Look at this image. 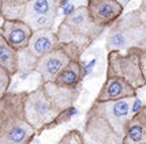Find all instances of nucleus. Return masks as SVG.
<instances>
[{"label": "nucleus", "mask_w": 146, "mask_h": 144, "mask_svg": "<svg viewBox=\"0 0 146 144\" xmlns=\"http://www.w3.org/2000/svg\"><path fill=\"white\" fill-rule=\"evenodd\" d=\"M85 78V69L81 60H71L56 76L55 84L60 88L75 90L82 87V79Z\"/></svg>", "instance_id": "obj_11"}, {"label": "nucleus", "mask_w": 146, "mask_h": 144, "mask_svg": "<svg viewBox=\"0 0 146 144\" xmlns=\"http://www.w3.org/2000/svg\"><path fill=\"white\" fill-rule=\"evenodd\" d=\"M30 1L32 0H3V8L0 15L3 16V19L21 20L23 8Z\"/></svg>", "instance_id": "obj_16"}, {"label": "nucleus", "mask_w": 146, "mask_h": 144, "mask_svg": "<svg viewBox=\"0 0 146 144\" xmlns=\"http://www.w3.org/2000/svg\"><path fill=\"white\" fill-rule=\"evenodd\" d=\"M130 97H137V90L127 80L117 78V76H107L94 101L109 102V101H119L130 98Z\"/></svg>", "instance_id": "obj_10"}, {"label": "nucleus", "mask_w": 146, "mask_h": 144, "mask_svg": "<svg viewBox=\"0 0 146 144\" xmlns=\"http://www.w3.org/2000/svg\"><path fill=\"white\" fill-rule=\"evenodd\" d=\"M1 8H3V0H0V12H1Z\"/></svg>", "instance_id": "obj_25"}, {"label": "nucleus", "mask_w": 146, "mask_h": 144, "mask_svg": "<svg viewBox=\"0 0 146 144\" xmlns=\"http://www.w3.org/2000/svg\"><path fill=\"white\" fill-rule=\"evenodd\" d=\"M117 1H119V4H120V6L124 8V7L127 6V4L130 3V1H131V0H117Z\"/></svg>", "instance_id": "obj_24"}, {"label": "nucleus", "mask_w": 146, "mask_h": 144, "mask_svg": "<svg viewBox=\"0 0 146 144\" xmlns=\"http://www.w3.org/2000/svg\"><path fill=\"white\" fill-rule=\"evenodd\" d=\"M107 52L146 49V19L139 10L121 15L108 29L105 38Z\"/></svg>", "instance_id": "obj_3"}, {"label": "nucleus", "mask_w": 146, "mask_h": 144, "mask_svg": "<svg viewBox=\"0 0 146 144\" xmlns=\"http://www.w3.org/2000/svg\"><path fill=\"white\" fill-rule=\"evenodd\" d=\"M57 144H86V140L81 131L71 129L66 135H63V137L57 141Z\"/></svg>", "instance_id": "obj_19"}, {"label": "nucleus", "mask_w": 146, "mask_h": 144, "mask_svg": "<svg viewBox=\"0 0 146 144\" xmlns=\"http://www.w3.org/2000/svg\"><path fill=\"white\" fill-rule=\"evenodd\" d=\"M143 112H145V114H146V106H143Z\"/></svg>", "instance_id": "obj_26"}, {"label": "nucleus", "mask_w": 146, "mask_h": 144, "mask_svg": "<svg viewBox=\"0 0 146 144\" xmlns=\"http://www.w3.org/2000/svg\"><path fill=\"white\" fill-rule=\"evenodd\" d=\"M143 109V103L141 102V99L138 98V95L134 98L133 101V107H131V113H133V116L134 114H137V113H139L141 110Z\"/></svg>", "instance_id": "obj_22"}, {"label": "nucleus", "mask_w": 146, "mask_h": 144, "mask_svg": "<svg viewBox=\"0 0 146 144\" xmlns=\"http://www.w3.org/2000/svg\"><path fill=\"white\" fill-rule=\"evenodd\" d=\"M86 8L92 20L104 29L113 25L124 10L117 0H88Z\"/></svg>", "instance_id": "obj_8"}, {"label": "nucleus", "mask_w": 146, "mask_h": 144, "mask_svg": "<svg viewBox=\"0 0 146 144\" xmlns=\"http://www.w3.org/2000/svg\"><path fill=\"white\" fill-rule=\"evenodd\" d=\"M135 97L124 98L119 101H109V102H97L92 103L90 109L94 110L104 121L108 124L112 131L119 135L120 137L124 136V128L127 125L128 120L133 117L131 107Z\"/></svg>", "instance_id": "obj_7"}, {"label": "nucleus", "mask_w": 146, "mask_h": 144, "mask_svg": "<svg viewBox=\"0 0 146 144\" xmlns=\"http://www.w3.org/2000/svg\"><path fill=\"white\" fill-rule=\"evenodd\" d=\"M57 16L55 15H42V16H32L25 18L23 22L32 29V32L37 30H52L55 26V20Z\"/></svg>", "instance_id": "obj_17"}, {"label": "nucleus", "mask_w": 146, "mask_h": 144, "mask_svg": "<svg viewBox=\"0 0 146 144\" xmlns=\"http://www.w3.org/2000/svg\"><path fill=\"white\" fill-rule=\"evenodd\" d=\"M59 46V41H57L56 33L52 30H37L33 32L27 49L32 52V55L34 57H40L48 55L49 52L53 49H56Z\"/></svg>", "instance_id": "obj_12"}, {"label": "nucleus", "mask_w": 146, "mask_h": 144, "mask_svg": "<svg viewBox=\"0 0 146 144\" xmlns=\"http://www.w3.org/2000/svg\"><path fill=\"white\" fill-rule=\"evenodd\" d=\"M0 67L10 72V75L18 74V50L10 46L0 34Z\"/></svg>", "instance_id": "obj_15"}, {"label": "nucleus", "mask_w": 146, "mask_h": 144, "mask_svg": "<svg viewBox=\"0 0 146 144\" xmlns=\"http://www.w3.org/2000/svg\"><path fill=\"white\" fill-rule=\"evenodd\" d=\"M139 67L142 76L146 82V49H139Z\"/></svg>", "instance_id": "obj_21"}, {"label": "nucleus", "mask_w": 146, "mask_h": 144, "mask_svg": "<svg viewBox=\"0 0 146 144\" xmlns=\"http://www.w3.org/2000/svg\"><path fill=\"white\" fill-rule=\"evenodd\" d=\"M104 27L97 26L92 20L86 6H82L75 8L63 19V22L57 27L56 37L59 44L72 45L83 53L94 42L96 38L104 33Z\"/></svg>", "instance_id": "obj_4"}, {"label": "nucleus", "mask_w": 146, "mask_h": 144, "mask_svg": "<svg viewBox=\"0 0 146 144\" xmlns=\"http://www.w3.org/2000/svg\"><path fill=\"white\" fill-rule=\"evenodd\" d=\"M82 87L66 90L55 83H40L36 90L27 91L25 98V116L37 135L68 122L76 114L74 103Z\"/></svg>", "instance_id": "obj_1"}, {"label": "nucleus", "mask_w": 146, "mask_h": 144, "mask_svg": "<svg viewBox=\"0 0 146 144\" xmlns=\"http://www.w3.org/2000/svg\"><path fill=\"white\" fill-rule=\"evenodd\" d=\"M11 79H13V75H10V72L7 69L0 67V99L8 93Z\"/></svg>", "instance_id": "obj_20"}, {"label": "nucleus", "mask_w": 146, "mask_h": 144, "mask_svg": "<svg viewBox=\"0 0 146 144\" xmlns=\"http://www.w3.org/2000/svg\"><path fill=\"white\" fill-rule=\"evenodd\" d=\"M0 34L10 46H13L15 50H22L27 48L33 32L23 20L3 19V23L0 26Z\"/></svg>", "instance_id": "obj_9"}, {"label": "nucleus", "mask_w": 146, "mask_h": 144, "mask_svg": "<svg viewBox=\"0 0 146 144\" xmlns=\"http://www.w3.org/2000/svg\"><path fill=\"white\" fill-rule=\"evenodd\" d=\"M107 76L127 80L137 91L145 87L146 82L139 67V49H130L124 55L121 52H109L107 55Z\"/></svg>", "instance_id": "obj_5"}, {"label": "nucleus", "mask_w": 146, "mask_h": 144, "mask_svg": "<svg viewBox=\"0 0 146 144\" xmlns=\"http://www.w3.org/2000/svg\"><path fill=\"white\" fill-rule=\"evenodd\" d=\"M139 12L142 14V16L146 19V0H141V4H139Z\"/></svg>", "instance_id": "obj_23"}, {"label": "nucleus", "mask_w": 146, "mask_h": 144, "mask_svg": "<svg viewBox=\"0 0 146 144\" xmlns=\"http://www.w3.org/2000/svg\"><path fill=\"white\" fill-rule=\"evenodd\" d=\"M59 14V0H32L27 3L22 11V19L42 15H55Z\"/></svg>", "instance_id": "obj_14"}, {"label": "nucleus", "mask_w": 146, "mask_h": 144, "mask_svg": "<svg viewBox=\"0 0 146 144\" xmlns=\"http://www.w3.org/2000/svg\"><path fill=\"white\" fill-rule=\"evenodd\" d=\"M26 94L7 93L0 99V144H30L37 135L25 116Z\"/></svg>", "instance_id": "obj_2"}, {"label": "nucleus", "mask_w": 146, "mask_h": 144, "mask_svg": "<svg viewBox=\"0 0 146 144\" xmlns=\"http://www.w3.org/2000/svg\"><path fill=\"white\" fill-rule=\"evenodd\" d=\"M82 53L72 45L59 44L56 49L49 52L48 55L40 57L36 63L34 71L41 78V83L55 82L59 72L70 63L71 60H81Z\"/></svg>", "instance_id": "obj_6"}, {"label": "nucleus", "mask_w": 146, "mask_h": 144, "mask_svg": "<svg viewBox=\"0 0 146 144\" xmlns=\"http://www.w3.org/2000/svg\"><path fill=\"white\" fill-rule=\"evenodd\" d=\"M123 144H146V114L143 109L128 120L124 128Z\"/></svg>", "instance_id": "obj_13"}, {"label": "nucleus", "mask_w": 146, "mask_h": 144, "mask_svg": "<svg viewBox=\"0 0 146 144\" xmlns=\"http://www.w3.org/2000/svg\"><path fill=\"white\" fill-rule=\"evenodd\" d=\"M37 57L32 55V52L25 48L22 50H18V74L19 72H32L36 68V63H37Z\"/></svg>", "instance_id": "obj_18"}]
</instances>
